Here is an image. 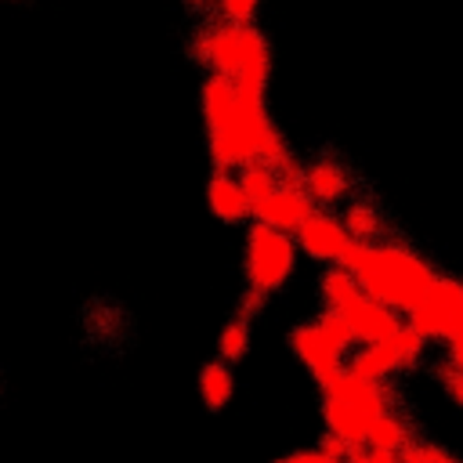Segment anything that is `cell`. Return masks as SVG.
I'll return each instance as SVG.
<instances>
[{
    "mask_svg": "<svg viewBox=\"0 0 463 463\" xmlns=\"http://www.w3.org/2000/svg\"><path fill=\"white\" fill-rule=\"evenodd\" d=\"M322 416H326V427L333 438L347 441V445H365V434L373 427V412L365 409H354V405H344V402H322Z\"/></svg>",
    "mask_w": 463,
    "mask_h": 463,
    "instance_id": "7c38bea8",
    "label": "cell"
},
{
    "mask_svg": "<svg viewBox=\"0 0 463 463\" xmlns=\"http://www.w3.org/2000/svg\"><path fill=\"white\" fill-rule=\"evenodd\" d=\"M297 264V242L286 232H275L268 224H253L250 239H246V279H250V293L253 304L264 300L268 293H275Z\"/></svg>",
    "mask_w": 463,
    "mask_h": 463,
    "instance_id": "3957f363",
    "label": "cell"
},
{
    "mask_svg": "<svg viewBox=\"0 0 463 463\" xmlns=\"http://www.w3.org/2000/svg\"><path fill=\"white\" fill-rule=\"evenodd\" d=\"M213 11H217V18H224V22L253 25V22H257V11H260V0H213Z\"/></svg>",
    "mask_w": 463,
    "mask_h": 463,
    "instance_id": "44dd1931",
    "label": "cell"
},
{
    "mask_svg": "<svg viewBox=\"0 0 463 463\" xmlns=\"http://www.w3.org/2000/svg\"><path fill=\"white\" fill-rule=\"evenodd\" d=\"M315 329L326 336V344L344 358L347 351H351V344H354V336H351V329H347V322L336 315V311H326L318 322H315Z\"/></svg>",
    "mask_w": 463,
    "mask_h": 463,
    "instance_id": "ac0fdd59",
    "label": "cell"
},
{
    "mask_svg": "<svg viewBox=\"0 0 463 463\" xmlns=\"http://www.w3.org/2000/svg\"><path fill=\"white\" fill-rule=\"evenodd\" d=\"M423 347H427V340H423L420 333H412L409 326H398L387 340L354 351V354L344 362V373H351V376H358V380L380 383V380H387L394 369L412 365V362L423 354Z\"/></svg>",
    "mask_w": 463,
    "mask_h": 463,
    "instance_id": "277c9868",
    "label": "cell"
},
{
    "mask_svg": "<svg viewBox=\"0 0 463 463\" xmlns=\"http://www.w3.org/2000/svg\"><path fill=\"white\" fill-rule=\"evenodd\" d=\"M289 463H333V459L315 449V452H297V456H289Z\"/></svg>",
    "mask_w": 463,
    "mask_h": 463,
    "instance_id": "d4e9b609",
    "label": "cell"
},
{
    "mask_svg": "<svg viewBox=\"0 0 463 463\" xmlns=\"http://www.w3.org/2000/svg\"><path fill=\"white\" fill-rule=\"evenodd\" d=\"M315 210V203L307 199V192L304 188H297V184H279L268 199H260L253 210H250V217L257 221V224H268V228H275V232H297L300 224H304V217Z\"/></svg>",
    "mask_w": 463,
    "mask_h": 463,
    "instance_id": "52a82bcc",
    "label": "cell"
},
{
    "mask_svg": "<svg viewBox=\"0 0 463 463\" xmlns=\"http://www.w3.org/2000/svg\"><path fill=\"white\" fill-rule=\"evenodd\" d=\"M449 344V365H456L459 373H463V326H459V333L452 336V340H445Z\"/></svg>",
    "mask_w": 463,
    "mask_h": 463,
    "instance_id": "cb8c5ba5",
    "label": "cell"
},
{
    "mask_svg": "<svg viewBox=\"0 0 463 463\" xmlns=\"http://www.w3.org/2000/svg\"><path fill=\"white\" fill-rule=\"evenodd\" d=\"M322 300H326V311H340L344 304H351L354 297H362V286L354 282L351 271H344L340 264H333L326 275H322Z\"/></svg>",
    "mask_w": 463,
    "mask_h": 463,
    "instance_id": "9a60e30c",
    "label": "cell"
},
{
    "mask_svg": "<svg viewBox=\"0 0 463 463\" xmlns=\"http://www.w3.org/2000/svg\"><path fill=\"white\" fill-rule=\"evenodd\" d=\"M441 376H445V391H449V394H452V398L463 405V373H459L456 365H449Z\"/></svg>",
    "mask_w": 463,
    "mask_h": 463,
    "instance_id": "603a6c76",
    "label": "cell"
},
{
    "mask_svg": "<svg viewBox=\"0 0 463 463\" xmlns=\"http://www.w3.org/2000/svg\"><path fill=\"white\" fill-rule=\"evenodd\" d=\"M293 242L311 257V260H326V264H340V257L351 246V235L344 232L340 217L326 213V210H311L304 217V224L293 232Z\"/></svg>",
    "mask_w": 463,
    "mask_h": 463,
    "instance_id": "8992f818",
    "label": "cell"
},
{
    "mask_svg": "<svg viewBox=\"0 0 463 463\" xmlns=\"http://www.w3.org/2000/svg\"><path fill=\"white\" fill-rule=\"evenodd\" d=\"M300 188L307 192L311 203H340L347 192H351V177L347 170L336 163V159H315L304 166V177H300Z\"/></svg>",
    "mask_w": 463,
    "mask_h": 463,
    "instance_id": "30bf717a",
    "label": "cell"
},
{
    "mask_svg": "<svg viewBox=\"0 0 463 463\" xmlns=\"http://www.w3.org/2000/svg\"><path fill=\"white\" fill-rule=\"evenodd\" d=\"M232 394H235V380H232L228 362H206L199 369V398H203V405L217 412V409H224L232 402Z\"/></svg>",
    "mask_w": 463,
    "mask_h": 463,
    "instance_id": "4fadbf2b",
    "label": "cell"
},
{
    "mask_svg": "<svg viewBox=\"0 0 463 463\" xmlns=\"http://www.w3.org/2000/svg\"><path fill=\"white\" fill-rule=\"evenodd\" d=\"M351 463H398V452H380V449H358Z\"/></svg>",
    "mask_w": 463,
    "mask_h": 463,
    "instance_id": "7402d4cb",
    "label": "cell"
},
{
    "mask_svg": "<svg viewBox=\"0 0 463 463\" xmlns=\"http://www.w3.org/2000/svg\"><path fill=\"white\" fill-rule=\"evenodd\" d=\"M206 203H210V213L217 217V221H224V224H239V221H246L250 217V199H246V192L239 188V181L228 174V170H217L213 177H210V184H206Z\"/></svg>",
    "mask_w": 463,
    "mask_h": 463,
    "instance_id": "8fae6325",
    "label": "cell"
},
{
    "mask_svg": "<svg viewBox=\"0 0 463 463\" xmlns=\"http://www.w3.org/2000/svg\"><path fill=\"white\" fill-rule=\"evenodd\" d=\"M239 188L246 192V199H250V206H257L260 199H268L275 188H279V181H275V170L268 166V163H246V166H239Z\"/></svg>",
    "mask_w": 463,
    "mask_h": 463,
    "instance_id": "e0dca14e",
    "label": "cell"
},
{
    "mask_svg": "<svg viewBox=\"0 0 463 463\" xmlns=\"http://www.w3.org/2000/svg\"><path fill=\"white\" fill-rule=\"evenodd\" d=\"M246 347H250V326H246L242 318H232V322L224 326V333H221L217 351H221L224 362H239V358L246 354Z\"/></svg>",
    "mask_w": 463,
    "mask_h": 463,
    "instance_id": "d6986e66",
    "label": "cell"
},
{
    "mask_svg": "<svg viewBox=\"0 0 463 463\" xmlns=\"http://www.w3.org/2000/svg\"><path fill=\"white\" fill-rule=\"evenodd\" d=\"M336 315L347 322L351 336H354V340H362V344H380V340H387V336L402 326V322L394 318V311H391V307H383V304L369 300L365 293H362V297H354L351 304H344Z\"/></svg>",
    "mask_w": 463,
    "mask_h": 463,
    "instance_id": "ba28073f",
    "label": "cell"
},
{
    "mask_svg": "<svg viewBox=\"0 0 463 463\" xmlns=\"http://www.w3.org/2000/svg\"><path fill=\"white\" fill-rule=\"evenodd\" d=\"M463 326V282L434 279L427 297L409 311V329L423 340H452Z\"/></svg>",
    "mask_w": 463,
    "mask_h": 463,
    "instance_id": "5b68a950",
    "label": "cell"
},
{
    "mask_svg": "<svg viewBox=\"0 0 463 463\" xmlns=\"http://www.w3.org/2000/svg\"><path fill=\"white\" fill-rule=\"evenodd\" d=\"M398 463H459L452 452L438 449V445H427V441H409L402 452H398Z\"/></svg>",
    "mask_w": 463,
    "mask_h": 463,
    "instance_id": "ffe728a7",
    "label": "cell"
},
{
    "mask_svg": "<svg viewBox=\"0 0 463 463\" xmlns=\"http://www.w3.org/2000/svg\"><path fill=\"white\" fill-rule=\"evenodd\" d=\"M279 463H289V459H279Z\"/></svg>",
    "mask_w": 463,
    "mask_h": 463,
    "instance_id": "484cf974",
    "label": "cell"
},
{
    "mask_svg": "<svg viewBox=\"0 0 463 463\" xmlns=\"http://www.w3.org/2000/svg\"><path fill=\"white\" fill-rule=\"evenodd\" d=\"M409 441H412V430H409L405 420L394 416V412H380V416L373 420L369 434H365V445H369V449H380V452H402Z\"/></svg>",
    "mask_w": 463,
    "mask_h": 463,
    "instance_id": "5bb4252c",
    "label": "cell"
},
{
    "mask_svg": "<svg viewBox=\"0 0 463 463\" xmlns=\"http://www.w3.org/2000/svg\"><path fill=\"white\" fill-rule=\"evenodd\" d=\"M289 347L297 351V358L311 369V376L318 380V387H326L333 376L344 373V358L326 344V336L315 326H297L289 333Z\"/></svg>",
    "mask_w": 463,
    "mask_h": 463,
    "instance_id": "9c48e42d",
    "label": "cell"
},
{
    "mask_svg": "<svg viewBox=\"0 0 463 463\" xmlns=\"http://www.w3.org/2000/svg\"><path fill=\"white\" fill-rule=\"evenodd\" d=\"M340 268L354 275L362 293L391 311H412L434 286V268L398 242H351Z\"/></svg>",
    "mask_w": 463,
    "mask_h": 463,
    "instance_id": "6da1fadb",
    "label": "cell"
},
{
    "mask_svg": "<svg viewBox=\"0 0 463 463\" xmlns=\"http://www.w3.org/2000/svg\"><path fill=\"white\" fill-rule=\"evenodd\" d=\"M192 54H195V61L206 72L224 76L235 87L268 90L271 51H268V40H264V33L257 25H239V22L210 18V22H203L195 29Z\"/></svg>",
    "mask_w": 463,
    "mask_h": 463,
    "instance_id": "7a4b0ae2",
    "label": "cell"
},
{
    "mask_svg": "<svg viewBox=\"0 0 463 463\" xmlns=\"http://www.w3.org/2000/svg\"><path fill=\"white\" fill-rule=\"evenodd\" d=\"M340 224L351 235V242H373L380 235V213L369 203H347Z\"/></svg>",
    "mask_w": 463,
    "mask_h": 463,
    "instance_id": "2e32d148",
    "label": "cell"
}]
</instances>
